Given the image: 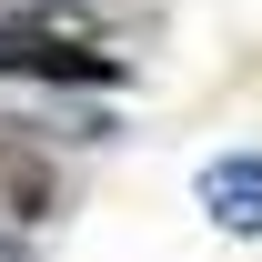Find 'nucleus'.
<instances>
[{
  "mask_svg": "<svg viewBox=\"0 0 262 262\" xmlns=\"http://www.w3.org/2000/svg\"><path fill=\"white\" fill-rule=\"evenodd\" d=\"M0 71H31V81H111V51L51 31V20H0Z\"/></svg>",
  "mask_w": 262,
  "mask_h": 262,
  "instance_id": "obj_1",
  "label": "nucleus"
},
{
  "mask_svg": "<svg viewBox=\"0 0 262 262\" xmlns=\"http://www.w3.org/2000/svg\"><path fill=\"white\" fill-rule=\"evenodd\" d=\"M202 212L222 232H262V151H222L202 162Z\"/></svg>",
  "mask_w": 262,
  "mask_h": 262,
  "instance_id": "obj_2",
  "label": "nucleus"
},
{
  "mask_svg": "<svg viewBox=\"0 0 262 262\" xmlns=\"http://www.w3.org/2000/svg\"><path fill=\"white\" fill-rule=\"evenodd\" d=\"M0 262H31V252H20V242H10V232H0Z\"/></svg>",
  "mask_w": 262,
  "mask_h": 262,
  "instance_id": "obj_3",
  "label": "nucleus"
}]
</instances>
